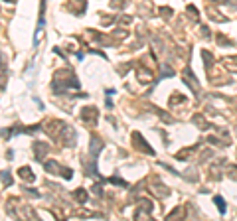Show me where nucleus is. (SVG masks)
Here are the masks:
<instances>
[{
  "label": "nucleus",
  "mask_w": 237,
  "mask_h": 221,
  "mask_svg": "<svg viewBox=\"0 0 237 221\" xmlns=\"http://www.w3.org/2000/svg\"><path fill=\"white\" fill-rule=\"evenodd\" d=\"M215 203H218V207H219V211H225V205H223V199L221 198H215Z\"/></svg>",
  "instance_id": "obj_1"
}]
</instances>
